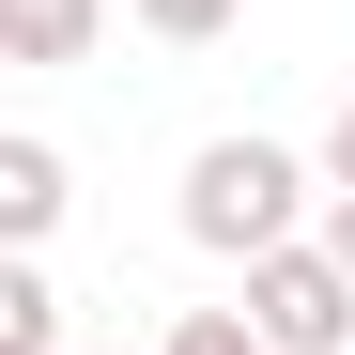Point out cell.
Instances as JSON below:
<instances>
[{
	"label": "cell",
	"mask_w": 355,
	"mask_h": 355,
	"mask_svg": "<svg viewBox=\"0 0 355 355\" xmlns=\"http://www.w3.org/2000/svg\"><path fill=\"white\" fill-rule=\"evenodd\" d=\"M124 16H139V31H155V46H216V31H232V16H248V0H124Z\"/></svg>",
	"instance_id": "obj_7"
},
{
	"label": "cell",
	"mask_w": 355,
	"mask_h": 355,
	"mask_svg": "<svg viewBox=\"0 0 355 355\" xmlns=\"http://www.w3.org/2000/svg\"><path fill=\"white\" fill-rule=\"evenodd\" d=\"M155 355H278L263 324H248V293H232V309H170V340Z\"/></svg>",
	"instance_id": "obj_6"
},
{
	"label": "cell",
	"mask_w": 355,
	"mask_h": 355,
	"mask_svg": "<svg viewBox=\"0 0 355 355\" xmlns=\"http://www.w3.org/2000/svg\"><path fill=\"white\" fill-rule=\"evenodd\" d=\"M108 355H124V340H108Z\"/></svg>",
	"instance_id": "obj_10"
},
{
	"label": "cell",
	"mask_w": 355,
	"mask_h": 355,
	"mask_svg": "<svg viewBox=\"0 0 355 355\" xmlns=\"http://www.w3.org/2000/svg\"><path fill=\"white\" fill-rule=\"evenodd\" d=\"M93 31H108V0H0V62H31V78L93 62Z\"/></svg>",
	"instance_id": "obj_4"
},
{
	"label": "cell",
	"mask_w": 355,
	"mask_h": 355,
	"mask_svg": "<svg viewBox=\"0 0 355 355\" xmlns=\"http://www.w3.org/2000/svg\"><path fill=\"white\" fill-rule=\"evenodd\" d=\"M324 248H340V263H355V201H324Z\"/></svg>",
	"instance_id": "obj_9"
},
{
	"label": "cell",
	"mask_w": 355,
	"mask_h": 355,
	"mask_svg": "<svg viewBox=\"0 0 355 355\" xmlns=\"http://www.w3.org/2000/svg\"><path fill=\"white\" fill-rule=\"evenodd\" d=\"M248 324L278 355H355V263L324 248V232H293V248L248 263Z\"/></svg>",
	"instance_id": "obj_2"
},
{
	"label": "cell",
	"mask_w": 355,
	"mask_h": 355,
	"mask_svg": "<svg viewBox=\"0 0 355 355\" xmlns=\"http://www.w3.org/2000/svg\"><path fill=\"white\" fill-rule=\"evenodd\" d=\"M324 201H355V108L324 124Z\"/></svg>",
	"instance_id": "obj_8"
},
{
	"label": "cell",
	"mask_w": 355,
	"mask_h": 355,
	"mask_svg": "<svg viewBox=\"0 0 355 355\" xmlns=\"http://www.w3.org/2000/svg\"><path fill=\"white\" fill-rule=\"evenodd\" d=\"M0 355H78V340H62V278H46V248L0 263Z\"/></svg>",
	"instance_id": "obj_5"
},
{
	"label": "cell",
	"mask_w": 355,
	"mask_h": 355,
	"mask_svg": "<svg viewBox=\"0 0 355 355\" xmlns=\"http://www.w3.org/2000/svg\"><path fill=\"white\" fill-rule=\"evenodd\" d=\"M62 201H78V170H62V139H0V248H46L62 232Z\"/></svg>",
	"instance_id": "obj_3"
},
{
	"label": "cell",
	"mask_w": 355,
	"mask_h": 355,
	"mask_svg": "<svg viewBox=\"0 0 355 355\" xmlns=\"http://www.w3.org/2000/svg\"><path fill=\"white\" fill-rule=\"evenodd\" d=\"M309 201H324V155H293V139H201L170 216H186L201 263H263V248H293V232H324Z\"/></svg>",
	"instance_id": "obj_1"
}]
</instances>
